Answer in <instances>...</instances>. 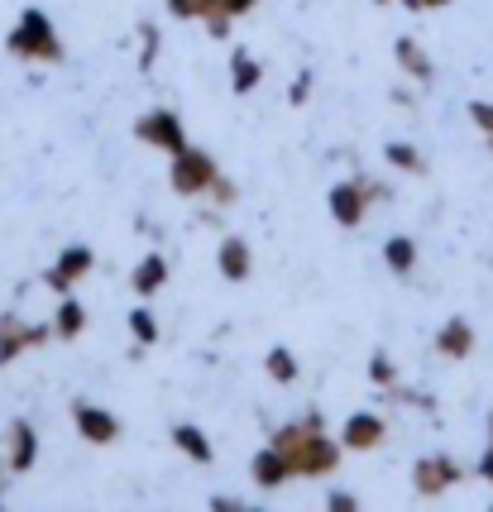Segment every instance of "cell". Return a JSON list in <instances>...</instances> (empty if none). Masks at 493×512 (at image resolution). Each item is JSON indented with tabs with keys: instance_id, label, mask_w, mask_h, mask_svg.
<instances>
[{
	"instance_id": "1",
	"label": "cell",
	"mask_w": 493,
	"mask_h": 512,
	"mask_svg": "<svg viewBox=\"0 0 493 512\" xmlns=\"http://www.w3.org/2000/svg\"><path fill=\"white\" fill-rule=\"evenodd\" d=\"M273 446L292 460V474H297V479H331L340 469V450H345L340 441L326 436L321 407H307L297 422L278 426V431H273Z\"/></svg>"
},
{
	"instance_id": "2",
	"label": "cell",
	"mask_w": 493,
	"mask_h": 512,
	"mask_svg": "<svg viewBox=\"0 0 493 512\" xmlns=\"http://www.w3.org/2000/svg\"><path fill=\"white\" fill-rule=\"evenodd\" d=\"M5 53L20 58V63H48V67H58L63 58H68V48H63V39H58L53 20H48L44 10H34V5H24L20 24L5 34Z\"/></svg>"
},
{
	"instance_id": "3",
	"label": "cell",
	"mask_w": 493,
	"mask_h": 512,
	"mask_svg": "<svg viewBox=\"0 0 493 512\" xmlns=\"http://www.w3.org/2000/svg\"><path fill=\"white\" fill-rule=\"evenodd\" d=\"M388 197H393V192H388L379 178H345V182L331 187L326 206H331V221H336L340 230H359L364 216H369L379 201H388Z\"/></svg>"
},
{
	"instance_id": "4",
	"label": "cell",
	"mask_w": 493,
	"mask_h": 512,
	"mask_svg": "<svg viewBox=\"0 0 493 512\" xmlns=\"http://www.w3.org/2000/svg\"><path fill=\"white\" fill-rule=\"evenodd\" d=\"M216 178H221V163L206 154V149H192V144H187L182 154H173V163H168V182H173V192L187 201H202Z\"/></svg>"
},
{
	"instance_id": "5",
	"label": "cell",
	"mask_w": 493,
	"mask_h": 512,
	"mask_svg": "<svg viewBox=\"0 0 493 512\" xmlns=\"http://www.w3.org/2000/svg\"><path fill=\"white\" fill-rule=\"evenodd\" d=\"M135 139L139 144H149V149H158V154H182L187 149V125H182L178 111H163V106H154V111H144L135 120Z\"/></svg>"
},
{
	"instance_id": "6",
	"label": "cell",
	"mask_w": 493,
	"mask_h": 512,
	"mask_svg": "<svg viewBox=\"0 0 493 512\" xmlns=\"http://www.w3.org/2000/svg\"><path fill=\"white\" fill-rule=\"evenodd\" d=\"M460 479H465V469H460L455 455H422V460L412 465V489H417V498H446Z\"/></svg>"
},
{
	"instance_id": "7",
	"label": "cell",
	"mask_w": 493,
	"mask_h": 512,
	"mask_svg": "<svg viewBox=\"0 0 493 512\" xmlns=\"http://www.w3.org/2000/svg\"><path fill=\"white\" fill-rule=\"evenodd\" d=\"M48 340H58L53 326H29V321H20L15 312L0 316V364H15V359H24L29 350H39Z\"/></svg>"
},
{
	"instance_id": "8",
	"label": "cell",
	"mask_w": 493,
	"mask_h": 512,
	"mask_svg": "<svg viewBox=\"0 0 493 512\" xmlns=\"http://www.w3.org/2000/svg\"><path fill=\"white\" fill-rule=\"evenodd\" d=\"M72 426H77V436L87 441V446H115L120 441V417H115L111 407H96V402H72Z\"/></svg>"
},
{
	"instance_id": "9",
	"label": "cell",
	"mask_w": 493,
	"mask_h": 512,
	"mask_svg": "<svg viewBox=\"0 0 493 512\" xmlns=\"http://www.w3.org/2000/svg\"><path fill=\"white\" fill-rule=\"evenodd\" d=\"M91 268H96V254H91V245H68L58 259H53V268H44V288L58 292V297H68L82 278H87Z\"/></svg>"
},
{
	"instance_id": "10",
	"label": "cell",
	"mask_w": 493,
	"mask_h": 512,
	"mask_svg": "<svg viewBox=\"0 0 493 512\" xmlns=\"http://www.w3.org/2000/svg\"><path fill=\"white\" fill-rule=\"evenodd\" d=\"M388 441V422H383L379 412H350L345 426H340V446L355 450V455H369V450H379Z\"/></svg>"
},
{
	"instance_id": "11",
	"label": "cell",
	"mask_w": 493,
	"mask_h": 512,
	"mask_svg": "<svg viewBox=\"0 0 493 512\" xmlns=\"http://www.w3.org/2000/svg\"><path fill=\"white\" fill-rule=\"evenodd\" d=\"M39 450H44V441H39V431H34V422H10V431H5V469L10 474H29V469L39 465Z\"/></svg>"
},
{
	"instance_id": "12",
	"label": "cell",
	"mask_w": 493,
	"mask_h": 512,
	"mask_svg": "<svg viewBox=\"0 0 493 512\" xmlns=\"http://www.w3.org/2000/svg\"><path fill=\"white\" fill-rule=\"evenodd\" d=\"M249 479H254V489L273 493V489H283L288 479H297V474H292V460H288V455H283V450L269 441L264 450H254V460H249Z\"/></svg>"
},
{
	"instance_id": "13",
	"label": "cell",
	"mask_w": 493,
	"mask_h": 512,
	"mask_svg": "<svg viewBox=\"0 0 493 512\" xmlns=\"http://www.w3.org/2000/svg\"><path fill=\"white\" fill-rule=\"evenodd\" d=\"M216 268H221L225 283H249V273H254V249H249V240L225 235L221 245H216Z\"/></svg>"
},
{
	"instance_id": "14",
	"label": "cell",
	"mask_w": 493,
	"mask_h": 512,
	"mask_svg": "<svg viewBox=\"0 0 493 512\" xmlns=\"http://www.w3.org/2000/svg\"><path fill=\"white\" fill-rule=\"evenodd\" d=\"M436 355L441 359H470L474 355V326L465 316H446L436 331Z\"/></svg>"
},
{
	"instance_id": "15",
	"label": "cell",
	"mask_w": 493,
	"mask_h": 512,
	"mask_svg": "<svg viewBox=\"0 0 493 512\" xmlns=\"http://www.w3.org/2000/svg\"><path fill=\"white\" fill-rule=\"evenodd\" d=\"M393 58H398V67H403V77H412V82H422V87H431V77H436V63L426 58V48L417 44V39H398L393 44Z\"/></svg>"
},
{
	"instance_id": "16",
	"label": "cell",
	"mask_w": 493,
	"mask_h": 512,
	"mask_svg": "<svg viewBox=\"0 0 493 512\" xmlns=\"http://www.w3.org/2000/svg\"><path fill=\"white\" fill-rule=\"evenodd\" d=\"M259 82H264V63L249 48H230V91L249 96V91H259Z\"/></svg>"
},
{
	"instance_id": "17",
	"label": "cell",
	"mask_w": 493,
	"mask_h": 512,
	"mask_svg": "<svg viewBox=\"0 0 493 512\" xmlns=\"http://www.w3.org/2000/svg\"><path fill=\"white\" fill-rule=\"evenodd\" d=\"M168 436H173V446H178L182 455L192 460V465H211V460H216V446L206 441V431H202V426L178 422V426H173V431H168Z\"/></svg>"
},
{
	"instance_id": "18",
	"label": "cell",
	"mask_w": 493,
	"mask_h": 512,
	"mask_svg": "<svg viewBox=\"0 0 493 512\" xmlns=\"http://www.w3.org/2000/svg\"><path fill=\"white\" fill-rule=\"evenodd\" d=\"M417 259H422V249H417L412 235H393V240H383V264H388V273L412 278V273H417Z\"/></svg>"
},
{
	"instance_id": "19",
	"label": "cell",
	"mask_w": 493,
	"mask_h": 512,
	"mask_svg": "<svg viewBox=\"0 0 493 512\" xmlns=\"http://www.w3.org/2000/svg\"><path fill=\"white\" fill-rule=\"evenodd\" d=\"M163 283H168V259L154 249V254H144V259L135 264V273H130V288H135V297H154Z\"/></svg>"
},
{
	"instance_id": "20",
	"label": "cell",
	"mask_w": 493,
	"mask_h": 512,
	"mask_svg": "<svg viewBox=\"0 0 493 512\" xmlns=\"http://www.w3.org/2000/svg\"><path fill=\"white\" fill-rule=\"evenodd\" d=\"M82 331H87V307L68 292V297L58 302V312H53V335H58V340H82Z\"/></svg>"
},
{
	"instance_id": "21",
	"label": "cell",
	"mask_w": 493,
	"mask_h": 512,
	"mask_svg": "<svg viewBox=\"0 0 493 512\" xmlns=\"http://www.w3.org/2000/svg\"><path fill=\"white\" fill-rule=\"evenodd\" d=\"M383 163H393L398 173H412V178L426 173V154L417 144H407V139H388V144H383Z\"/></svg>"
},
{
	"instance_id": "22",
	"label": "cell",
	"mask_w": 493,
	"mask_h": 512,
	"mask_svg": "<svg viewBox=\"0 0 493 512\" xmlns=\"http://www.w3.org/2000/svg\"><path fill=\"white\" fill-rule=\"evenodd\" d=\"M264 369H269L273 383H297V374H302V364H297V355H292L288 345H273L269 355H264Z\"/></svg>"
},
{
	"instance_id": "23",
	"label": "cell",
	"mask_w": 493,
	"mask_h": 512,
	"mask_svg": "<svg viewBox=\"0 0 493 512\" xmlns=\"http://www.w3.org/2000/svg\"><path fill=\"white\" fill-rule=\"evenodd\" d=\"M130 335H135L139 350L158 345V316L149 312V307H135V312H130Z\"/></svg>"
},
{
	"instance_id": "24",
	"label": "cell",
	"mask_w": 493,
	"mask_h": 512,
	"mask_svg": "<svg viewBox=\"0 0 493 512\" xmlns=\"http://www.w3.org/2000/svg\"><path fill=\"white\" fill-rule=\"evenodd\" d=\"M369 383H374L379 393H393V388H398V364L383 355V350L379 355H369Z\"/></svg>"
},
{
	"instance_id": "25",
	"label": "cell",
	"mask_w": 493,
	"mask_h": 512,
	"mask_svg": "<svg viewBox=\"0 0 493 512\" xmlns=\"http://www.w3.org/2000/svg\"><path fill=\"white\" fill-rule=\"evenodd\" d=\"M158 48H163V34H158L154 20H139V67L149 72L158 63Z\"/></svg>"
},
{
	"instance_id": "26",
	"label": "cell",
	"mask_w": 493,
	"mask_h": 512,
	"mask_svg": "<svg viewBox=\"0 0 493 512\" xmlns=\"http://www.w3.org/2000/svg\"><path fill=\"white\" fill-rule=\"evenodd\" d=\"M470 120L474 130L484 134V144L493 149V101H470Z\"/></svg>"
},
{
	"instance_id": "27",
	"label": "cell",
	"mask_w": 493,
	"mask_h": 512,
	"mask_svg": "<svg viewBox=\"0 0 493 512\" xmlns=\"http://www.w3.org/2000/svg\"><path fill=\"white\" fill-rule=\"evenodd\" d=\"M254 10H259V0H216V15H225V20H245Z\"/></svg>"
},
{
	"instance_id": "28",
	"label": "cell",
	"mask_w": 493,
	"mask_h": 512,
	"mask_svg": "<svg viewBox=\"0 0 493 512\" xmlns=\"http://www.w3.org/2000/svg\"><path fill=\"white\" fill-rule=\"evenodd\" d=\"M288 101L292 106H307V101H312V72H297V77H292Z\"/></svg>"
},
{
	"instance_id": "29",
	"label": "cell",
	"mask_w": 493,
	"mask_h": 512,
	"mask_svg": "<svg viewBox=\"0 0 493 512\" xmlns=\"http://www.w3.org/2000/svg\"><path fill=\"white\" fill-rule=\"evenodd\" d=\"M326 508H331V512H355L359 498L350 489H331V493H326Z\"/></svg>"
},
{
	"instance_id": "30",
	"label": "cell",
	"mask_w": 493,
	"mask_h": 512,
	"mask_svg": "<svg viewBox=\"0 0 493 512\" xmlns=\"http://www.w3.org/2000/svg\"><path fill=\"white\" fill-rule=\"evenodd\" d=\"M206 197L216 201V206H235V182H230V178H216V182H211V192H206Z\"/></svg>"
},
{
	"instance_id": "31",
	"label": "cell",
	"mask_w": 493,
	"mask_h": 512,
	"mask_svg": "<svg viewBox=\"0 0 493 512\" xmlns=\"http://www.w3.org/2000/svg\"><path fill=\"white\" fill-rule=\"evenodd\" d=\"M407 10H417V15H422V10H446L450 0H403Z\"/></svg>"
},
{
	"instance_id": "32",
	"label": "cell",
	"mask_w": 493,
	"mask_h": 512,
	"mask_svg": "<svg viewBox=\"0 0 493 512\" xmlns=\"http://www.w3.org/2000/svg\"><path fill=\"white\" fill-rule=\"evenodd\" d=\"M474 469H479V479H489V484H493V446L479 455V465H474Z\"/></svg>"
},
{
	"instance_id": "33",
	"label": "cell",
	"mask_w": 493,
	"mask_h": 512,
	"mask_svg": "<svg viewBox=\"0 0 493 512\" xmlns=\"http://www.w3.org/2000/svg\"><path fill=\"white\" fill-rule=\"evenodd\" d=\"M211 508H216V512H235V508H245V503H240V498H225V493H216V498H211Z\"/></svg>"
},
{
	"instance_id": "34",
	"label": "cell",
	"mask_w": 493,
	"mask_h": 512,
	"mask_svg": "<svg viewBox=\"0 0 493 512\" xmlns=\"http://www.w3.org/2000/svg\"><path fill=\"white\" fill-rule=\"evenodd\" d=\"M489 436H493V412H489Z\"/></svg>"
},
{
	"instance_id": "35",
	"label": "cell",
	"mask_w": 493,
	"mask_h": 512,
	"mask_svg": "<svg viewBox=\"0 0 493 512\" xmlns=\"http://www.w3.org/2000/svg\"><path fill=\"white\" fill-rule=\"evenodd\" d=\"M374 5H393V0H374Z\"/></svg>"
}]
</instances>
